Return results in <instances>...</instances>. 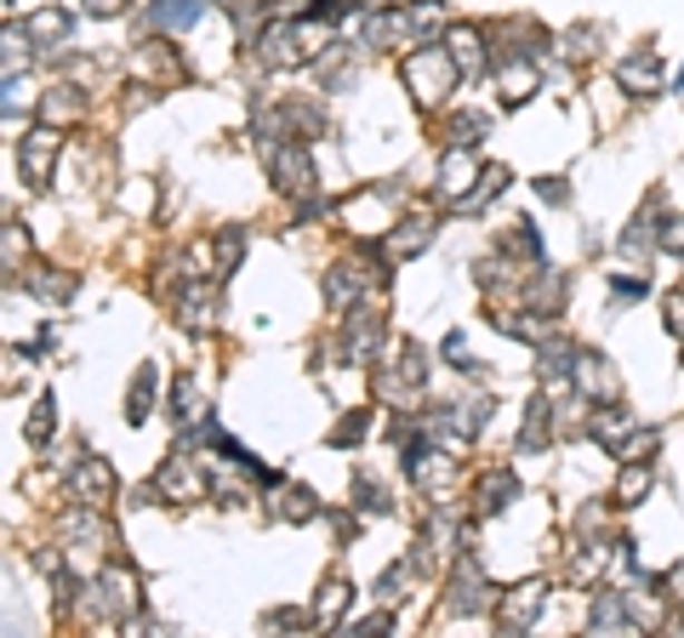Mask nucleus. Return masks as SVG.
I'll return each mask as SVG.
<instances>
[{"instance_id": "nucleus-20", "label": "nucleus", "mask_w": 684, "mask_h": 638, "mask_svg": "<svg viewBox=\"0 0 684 638\" xmlns=\"http://www.w3.org/2000/svg\"><path fill=\"white\" fill-rule=\"evenodd\" d=\"M651 484H656V468H651V457H633V462H622V479H616V502H622V508H639Z\"/></svg>"}, {"instance_id": "nucleus-11", "label": "nucleus", "mask_w": 684, "mask_h": 638, "mask_svg": "<svg viewBox=\"0 0 684 638\" xmlns=\"http://www.w3.org/2000/svg\"><path fill=\"white\" fill-rule=\"evenodd\" d=\"M58 149H63L58 126H46V120H40V126L23 137V155H18V160H23V177H29V183H46V177H52V160H58Z\"/></svg>"}, {"instance_id": "nucleus-27", "label": "nucleus", "mask_w": 684, "mask_h": 638, "mask_svg": "<svg viewBox=\"0 0 684 638\" xmlns=\"http://www.w3.org/2000/svg\"><path fill=\"white\" fill-rule=\"evenodd\" d=\"M588 433L599 439V445H610V451H616V445H622V439H627V411L605 400V405L594 411V422H588Z\"/></svg>"}, {"instance_id": "nucleus-4", "label": "nucleus", "mask_w": 684, "mask_h": 638, "mask_svg": "<svg viewBox=\"0 0 684 638\" xmlns=\"http://www.w3.org/2000/svg\"><path fill=\"white\" fill-rule=\"evenodd\" d=\"M263 155H268V171L285 194H314V160H309V149H297V137L263 143Z\"/></svg>"}, {"instance_id": "nucleus-41", "label": "nucleus", "mask_w": 684, "mask_h": 638, "mask_svg": "<svg viewBox=\"0 0 684 638\" xmlns=\"http://www.w3.org/2000/svg\"><path fill=\"white\" fill-rule=\"evenodd\" d=\"M371 428V411H354L349 422H336V433H331V445H354V439Z\"/></svg>"}, {"instance_id": "nucleus-13", "label": "nucleus", "mask_w": 684, "mask_h": 638, "mask_svg": "<svg viewBox=\"0 0 684 638\" xmlns=\"http://www.w3.org/2000/svg\"><path fill=\"white\" fill-rule=\"evenodd\" d=\"M473 183H479V160H473V149L451 143L446 160H439V194H446V200H462V194H468Z\"/></svg>"}, {"instance_id": "nucleus-10", "label": "nucleus", "mask_w": 684, "mask_h": 638, "mask_svg": "<svg viewBox=\"0 0 684 638\" xmlns=\"http://www.w3.org/2000/svg\"><path fill=\"white\" fill-rule=\"evenodd\" d=\"M588 632H639L633 605H627V587H599L594 610H588Z\"/></svg>"}, {"instance_id": "nucleus-6", "label": "nucleus", "mask_w": 684, "mask_h": 638, "mask_svg": "<svg viewBox=\"0 0 684 638\" xmlns=\"http://www.w3.org/2000/svg\"><path fill=\"white\" fill-rule=\"evenodd\" d=\"M548 605V581H514L508 593H497V627L502 632H525Z\"/></svg>"}, {"instance_id": "nucleus-47", "label": "nucleus", "mask_w": 684, "mask_h": 638, "mask_svg": "<svg viewBox=\"0 0 684 638\" xmlns=\"http://www.w3.org/2000/svg\"><path fill=\"white\" fill-rule=\"evenodd\" d=\"M309 621H320V616H309V610H274L268 616V627H309Z\"/></svg>"}, {"instance_id": "nucleus-22", "label": "nucleus", "mask_w": 684, "mask_h": 638, "mask_svg": "<svg viewBox=\"0 0 684 638\" xmlns=\"http://www.w3.org/2000/svg\"><path fill=\"white\" fill-rule=\"evenodd\" d=\"M29 291H35L40 303H69V297H75V274H69V268L35 263V268H29Z\"/></svg>"}, {"instance_id": "nucleus-25", "label": "nucleus", "mask_w": 684, "mask_h": 638, "mask_svg": "<svg viewBox=\"0 0 684 638\" xmlns=\"http://www.w3.org/2000/svg\"><path fill=\"white\" fill-rule=\"evenodd\" d=\"M349 599H354L349 576H325V581H320V599H314V616H320V621H336L342 610H349Z\"/></svg>"}, {"instance_id": "nucleus-33", "label": "nucleus", "mask_w": 684, "mask_h": 638, "mask_svg": "<svg viewBox=\"0 0 684 638\" xmlns=\"http://www.w3.org/2000/svg\"><path fill=\"white\" fill-rule=\"evenodd\" d=\"M149 400H155V365H143L137 382H131V405H126V416L143 422V416H149Z\"/></svg>"}, {"instance_id": "nucleus-40", "label": "nucleus", "mask_w": 684, "mask_h": 638, "mask_svg": "<svg viewBox=\"0 0 684 638\" xmlns=\"http://www.w3.org/2000/svg\"><path fill=\"white\" fill-rule=\"evenodd\" d=\"M405 570H411V565H394V570H382V581H377V605H394V599L405 593V587H400V581H405Z\"/></svg>"}, {"instance_id": "nucleus-19", "label": "nucleus", "mask_w": 684, "mask_h": 638, "mask_svg": "<svg viewBox=\"0 0 684 638\" xmlns=\"http://www.w3.org/2000/svg\"><path fill=\"white\" fill-rule=\"evenodd\" d=\"M314 513H320V502H314L309 484H274V519H285V524H309Z\"/></svg>"}, {"instance_id": "nucleus-46", "label": "nucleus", "mask_w": 684, "mask_h": 638, "mask_svg": "<svg viewBox=\"0 0 684 638\" xmlns=\"http://www.w3.org/2000/svg\"><path fill=\"white\" fill-rule=\"evenodd\" d=\"M446 360H451L457 371H473V360H468V342H462V336H446Z\"/></svg>"}, {"instance_id": "nucleus-14", "label": "nucleus", "mask_w": 684, "mask_h": 638, "mask_svg": "<svg viewBox=\"0 0 684 638\" xmlns=\"http://www.w3.org/2000/svg\"><path fill=\"white\" fill-rule=\"evenodd\" d=\"M377 342H382V325H377V314H360V308H349V325H342V365H365Z\"/></svg>"}, {"instance_id": "nucleus-5", "label": "nucleus", "mask_w": 684, "mask_h": 638, "mask_svg": "<svg viewBox=\"0 0 684 638\" xmlns=\"http://www.w3.org/2000/svg\"><path fill=\"white\" fill-rule=\"evenodd\" d=\"M446 610H451V616H479V610H497L491 581H485V570H479L473 559H457V570H451V593H446Z\"/></svg>"}, {"instance_id": "nucleus-18", "label": "nucleus", "mask_w": 684, "mask_h": 638, "mask_svg": "<svg viewBox=\"0 0 684 638\" xmlns=\"http://www.w3.org/2000/svg\"><path fill=\"white\" fill-rule=\"evenodd\" d=\"M514 497H519V479H514L508 468H491V473H485V479L473 484V502H479V513H485V519L502 513Z\"/></svg>"}, {"instance_id": "nucleus-45", "label": "nucleus", "mask_w": 684, "mask_h": 638, "mask_svg": "<svg viewBox=\"0 0 684 638\" xmlns=\"http://www.w3.org/2000/svg\"><path fill=\"white\" fill-rule=\"evenodd\" d=\"M662 252H673V257H684V217H673V223L662 228Z\"/></svg>"}, {"instance_id": "nucleus-34", "label": "nucleus", "mask_w": 684, "mask_h": 638, "mask_svg": "<svg viewBox=\"0 0 684 638\" xmlns=\"http://www.w3.org/2000/svg\"><path fill=\"white\" fill-rule=\"evenodd\" d=\"M240 245H246V228H223L217 234V274H234L240 268Z\"/></svg>"}, {"instance_id": "nucleus-43", "label": "nucleus", "mask_w": 684, "mask_h": 638, "mask_svg": "<svg viewBox=\"0 0 684 638\" xmlns=\"http://www.w3.org/2000/svg\"><path fill=\"white\" fill-rule=\"evenodd\" d=\"M172 416H177V422L194 416V382H188V376H177V387H172Z\"/></svg>"}, {"instance_id": "nucleus-29", "label": "nucleus", "mask_w": 684, "mask_h": 638, "mask_svg": "<svg viewBox=\"0 0 684 638\" xmlns=\"http://www.w3.org/2000/svg\"><path fill=\"white\" fill-rule=\"evenodd\" d=\"M280 115H285L291 137H320V131H325V109H320V104H309V97H303V104H285Z\"/></svg>"}, {"instance_id": "nucleus-8", "label": "nucleus", "mask_w": 684, "mask_h": 638, "mask_svg": "<svg viewBox=\"0 0 684 638\" xmlns=\"http://www.w3.org/2000/svg\"><path fill=\"white\" fill-rule=\"evenodd\" d=\"M69 497H80L86 508H104V502L115 497V468H109L104 457H80V462L69 468Z\"/></svg>"}, {"instance_id": "nucleus-21", "label": "nucleus", "mask_w": 684, "mask_h": 638, "mask_svg": "<svg viewBox=\"0 0 684 638\" xmlns=\"http://www.w3.org/2000/svg\"><path fill=\"white\" fill-rule=\"evenodd\" d=\"M446 46H451V58H457V69H462V75H479L485 63H491V52H485V35H479V29H468V23H457Z\"/></svg>"}, {"instance_id": "nucleus-12", "label": "nucleus", "mask_w": 684, "mask_h": 638, "mask_svg": "<svg viewBox=\"0 0 684 638\" xmlns=\"http://www.w3.org/2000/svg\"><path fill=\"white\" fill-rule=\"evenodd\" d=\"M570 394H582V400H616V376H610V365L599 360V354H576V365H570Z\"/></svg>"}, {"instance_id": "nucleus-17", "label": "nucleus", "mask_w": 684, "mask_h": 638, "mask_svg": "<svg viewBox=\"0 0 684 638\" xmlns=\"http://www.w3.org/2000/svg\"><path fill=\"white\" fill-rule=\"evenodd\" d=\"M23 35H29L35 46H63V40L75 35V18H69L63 7H40V12L23 18Z\"/></svg>"}, {"instance_id": "nucleus-9", "label": "nucleus", "mask_w": 684, "mask_h": 638, "mask_svg": "<svg viewBox=\"0 0 684 638\" xmlns=\"http://www.w3.org/2000/svg\"><path fill=\"white\" fill-rule=\"evenodd\" d=\"M433 245V223L428 217H405V223H394L388 228V239H382V263H411V257H422Z\"/></svg>"}, {"instance_id": "nucleus-31", "label": "nucleus", "mask_w": 684, "mask_h": 638, "mask_svg": "<svg viewBox=\"0 0 684 638\" xmlns=\"http://www.w3.org/2000/svg\"><path fill=\"white\" fill-rule=\"evenodd\" d=\"M52 422H58V405H52V394H46V400H35V411L23 422V439L29 445H46V439H52Z\"/></svg>"}, {"instance_id": "nucleus-39", "label": "nucleus", "mask_w": 684, "mask_h": 638, "mask_svg": "<svg viewBox=\"0 0 684 638\" xmlns=\"http://www.w3.org/2000/svg\"><path fill=\"white\" fill-rule=\"evenodd\" d=\"M411 23H417V40H428V23H446V7L439 0H411Z\"/></svg>"}, {"instance_id": "nucleus-49", "label": "nucleus", "mask_w": 684, "mask_h": 638, "mask_svg": "<svg viewBox=\"0 0 684 638\" xmlns=\"http://www.w3.org/2000/svg\"><path fill=\"white\" fill-rule=\"evenodd\" d=\"M667 599H678V605H684V565H673V570H667Z\"/></svg>"}, {"instance_id": "nucleus-26", "label": "nucleus", "mask_w": 684, "mask_h": 638, "mask_svg": "<svg viewBox=\"0 0 684 638\" xmlns=\"http://www.w3.org/2000/svg\"><path fill=\"white\" fill-rule=\"evenodd\" d=\"M177 314H183V325H188V331H201V325L212 320V291H206L201 279H194V274H188V291L177 297Z\"/></svg>"}, {"instance_id": "nucleus-24", "label": "nucleus", "mask_w": 684, "mask_h": 638, "mask_svg": "<svg viewBox=\"0 0 684 638\" xmlns=\"http://www.w3.org/2000/svg\"><path fill=\"white\" fill-rule=\"evenodd\" d=\"M479 177H485V183H473V188L462 194V200H451L457 212H479V206H491V200H497V194L508 188V166H485Z\"/></svg>"}, {"instance_id": "nucleus-28", "label": "nucleus", "mask_w": 684, "mask_h": 638, "mask_svg": "<svg viewBox=\"0 0 684 638\" xmlns=\"http://www.w3.org/2000/svg\"><path fill=\"white\" fill-rule=\"evenodd\" d=\"M212 0H155V29H188Z\"/></svg>"}, {"instance_id": "nucleus-37", "label": "nucleus", "mask_w": 684, "mask_h": 638, "mask_svg": "<svg viewBox=\"0 0 684 638\" xmlns=\"http://www.w3.org/2000/svg\"><path fill=\"white\" fill-rule=\"evenodd\" d=\"M354 508H360V513H388V497L377 490V479H371V473H360V479H354Z\"/></svg>"}, {"instance_id": "nucleus-23", "label": "nucleus", "mask_w": 684, "mask_h": 638, "mask_svg": "<svg viewBox=\"0 0 684 638\" xmlns=\"http://www.w3.org/2000/svg\"><path fill=\"white\" fill-rule=\"evenodd\" d=\"M548 428H554V405L536 394L530 411H525V422H519V451H548Z\"/></svg>"}, {"instance_id": "nucleus-15", "label": "nucleus", "mask_w": 684, "mask_h": 638, "mask_svg": "<svg viewBox=\"0 0 684 638\" xmlns=\"http://www.w3.org/2000/svg\"><path fill=\"white\" fill-rule=\"evenodd\" d=\"M365 285H371V268L354 274V263H336V268H325V303H331L336 314H349V308H360Z\"/></svg>"}, {"instance_id": "nucleus-35", "label": "nucleus", "mask_w": 684, "mask_h": 638, "mask_svg": "<svg viewBox=\"0 0 684 638\" xmlns=\"http://www.w3.org/2000/svg\"><path fill=\"white\" fill-rule=\"evenodd\" d=\"M530 91H536V69H530V63H525V69L508 63V69H502V97H508V104H519V97H530Z\"/></svg>"}, {"instance_id": "nucleus-38", "label": "nucleus", "mask_w": 684, "mask_h": 638, "mask_svg": "<svg viewBox=\"0 0 684 638\" xmlns=\"http://www.w3.org/2000/svg\"><path fill=\"white\" fill-rule=\"evenodd\" d=\"M485 131H491V120H485V115H457L451 120V143H462V149H473Z\"/></svg>"}, {"instance_id": "nucleus-2", "label": "nucleus", "mask_w": 684, "mask_h": 638, "mask_svg": "<svg viewBox=\"0 0 684 638\" xmlns=\"http://www.w3.org/2000/svg\"><path fill=\"white\" fill-rule=\"evenodd\" d=\"M405 86H411V97H417V104L422 109H433V104H446V97H451V86L462 80V69H457V58H451V46H417V52L405 58Z\"/></svg>"}, {"instance_id": "nucleus-3", "label": "nucleus", "mask_w": 684, "mask_h": 638, "mask_svg": "<svg viewBox=\"0 0 684 638\" xmlns=\"http://www.w3.org/2000/svg\"><path fill=\"white\" fill-rule=\"evenodd\" d=\"M137 605H143V593H137V576H131V570H120V565L97 570L91 593H86V610H91L97 621H131Z\"/></svg>"}, {"instance_id": "nucleus-36", "label": "nucleus", "mask_w": 684, "mask_h": 638, "mask_svg": "<svg viewBox=\"0 0 684 638\" xmlns=\"http://www.w3.org/2000/svg\"><path fill=\"white\" fill-rule=\"evenodd\" d=\"M656 445H662V433H656V428H639V433H627L622 445H616V457H622V462H633V457H651Z\"/></svg>"}, {"instance_id": "nucleus-32", "label": "nucleus", "mask_w": 684, "mask_h": 638, "mask_svg": "<svg viewBox=\"0 0 684 638\" xmlns=\"http://www.w3.org/2000/svg\"><path fill=\"white\" fill-rule=\"evenodd\" d=\"M75 109H80V97H75L69 86H52V91H46V104H40V120L58 126V120H69Z\"/></svg>"}, {"instance_id": "nucleus-48", "label": "nucleus", "mask_w": 684, "mask_h": 638, "mask_svg": "<svg viewBox=\"0 0 684 638\" xmlns=\"http://www.w3.org/2000/svg\"><path fill=\"white\" fill-rule=\"evenodd\" d=\"M86 12L91 18H115V12H126V0H86Z\"/></svg>"}, {"instance_id": "nucleus-42", "label": "nucleus", "mask_w": 684, "mask_h": 638, "mask_svg": "<svg viewBox=\"0 0 684 638\" xmlns=\"http://www.w3.org/2000/svg\"><path fill=\"white\" fill-rule=\"evenodd\" d=\"M23 252H29L23 228H18V223H7V274H18V268H23Z\"/></svg>"}, {"instance_id": "nucleus-1", "label": "nucleus", "mask_w": 684, "mask_h": 638, "mask_svg": "<svg viewBox=\"0 0 684 638\" xmlns=\"http://www.w3.org/2000/svg\"><path fill=\"white\" fill-rule=\"evenodd\" d=\"M331 52V35L309 18H285V23H268L257 35V58L268 69H297V63H320Z\"/></svg>"}, {"instance_id": "nucleus-30", "label": "nucleus", "mask_w": 684, "mask_h": 638, "mask_svg": "<svg viewBox=\"0 0 684 638\" xmlns=\"http://www.w3.org/2000/svg\"><path fill=\"white\" fill-rule=\"evenodd\" d=\"M63 536H75L80 548H97V542H104V519H97V513L80 502V513H69V519H63Z\"/></svg>"}, {"instance_id": "nucleus-44", "label": "nucleus", "mask_w": 684, "mask_h": 638, "mask_svg": "<svg viewBox=\"0 0 684 638\" xmlns=\"http://www.w3.org/2000/svg\"><path fill=\"white\" fill-rule=\"evenodd\" d=\"M662 314H667V331L684 342V291H667V297H662Z\"/></svg>"}, {"instance_id": "nucleus-16", "label": "nucleus", "mask_w": 684, "mask_h": 638, "mask_svg": "<svg viewBox=\"0 0 684 638\" xmlns=\"http://www.w3.org/2000/svg\"><path fill=\"white\" fill-rule=\"evenodd\" d=\"M616 80H622L633 97L662 91V63H656V52H633V58H622V63H616Z\"/></svg>"}, {"instance_id": "nucleus-7", "label": "nucleus", "mask_w": 684, "mask_h": 638, "mask_svg": "<svg viewBox=\"0 0 684 638\" xmlns=\"http://www.w3.org/2000/svg\"><path fill=\"white\" fill-rule=\"evenodd\" d=\"M155 490H160V497H172V502H194V497H206V490H212V479L194 468V451L188 445H177L172 462L155 473Z\"/></svg>"}]
</instances>
